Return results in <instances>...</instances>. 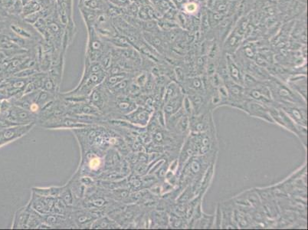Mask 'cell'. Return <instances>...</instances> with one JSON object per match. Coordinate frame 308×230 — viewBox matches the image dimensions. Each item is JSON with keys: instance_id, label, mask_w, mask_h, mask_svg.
<instances>
[{"instance_id": "obj_1", "label": "cell", "mask_w": 308, "mask_h": 230, "mask_svg": "<svg viewBox=\"0 0 308 230\" xmlns=\"http://www.w3.org/2000/svg\"><path fill=\"white\" fill-rule=\"evenodd\" d=\"M272 94L274 102L279 104H294L307 107V101L294 92L284 81L271 77L265 81Z\"/></svg>"}, {"instance_id": "obj_12", "label": "cell", "mask_w": 308, "mask_h": 230, "mask_svg": "<svg viewBox=\"0 0 308 230\" xmlns=\"http://www.w3.org/2000/svg\"><path fill=\"white\" fill-rule=\"evenodd\" d=\"M185 94L183 92L173 97L163 104V113L164 114L165 121L170 118L171 115L182 108L183 104Z\"/></svg>"}, {"instance_id": "obj_4", "label": "cell", "mask_w": 308, "mask_h": 230, "mask_svg": "<svg viewBox=\"0 0 308 230\" xmlns=\"http://www.w3.org/2000/svg\"><path fill=\"white\" fill-rule=\"evenodd\" d=\"M215 129L212 111H205L189 117V132L192 134H202Z\"/></svg>"}, {"instance_id": "obj_15", "label": "cell", "mask_w": 308, "mask_h": 230, "mask_svg": "<svg viewBox=\"0 0 308 230\" xmlns=\"http://www.w3.org/2000/svg\"><path fill=\"white\" fill-rule=\"evenodd\" d=\"M183 13L189 16H195L200 12V2L196 0H187L180 5Z\"/></svg>"}, {"instance_id": "obj_10", "label": "cell", "mask_w": 308, "mask_h": 230, "mask_svg": "<svg viewBox=\"0 0 308 230\" xmlns=\"http://www.w3.org/2000/svg\"><path fill=\"white\" fill-rule=\"evenodd\" d=\"M286 84L293 91L301 95L305 100L307 101V76L305 74H292L287 78Z\"/></svg>"}, {"instance_id": "obj_7", "label": "cell", "mask_w": 308, "mask_h": 230, "mask_svg": "<svg viewBox=\"0 0 308 230\" xmlns=\"http://www.w3.org/2000/svg\"><path fill=\"white\" fill-rule=\"evenodd\" d=\"M240 110L247 113L250 116L260 118L268 123L274 124L273 119L270 114L268 107L256 101L249 99H245L243 104L240 107Z\"/></svg>"}, {"instance_id": "obj_5", "label": "cell", "mask_w": 308, "mask_h": 230, "mask_svg": "<svg viewBox=\"0 0 308 230\" xmlns=\"http://www.w3.org/2000/svg\"><path fill=\"white\" fill-rule=\"evenodd\" d=\"M35 124L26 125H16L0 128V148L5 144L13 142L17 139L28 134L33 128Z\"/></svg>"}, {"instance_id": "obj_13", "label": "cell", "mask_w": 308, "mask_h": 230, "mask_svg": "<svg viewBox=\"0 0 308 230\" xmlns=\"http://www.w3.org/2000/svg\"><path fill=\"white\" fill-rule=\"evenodd\" d=\"M117 222L111 220L108 217H100L98 218L91 225V228L92 229H117L119 228Z\"/></svg>"}, {"instance_id": "obj_6", "label": "cell", "mask_w": 308, "mask_h": 230, "mask_svg": "<svg viewBox=\"0 0 308 230\" xmlns=\"http://www.w3.org/2000/svg\"><path fill=\"white\" fill-rule=\"evenodd\" d=\"M246 97L247 99L256 101L268 107L274 105L275 103L265 81H260L256 86L246 89Z\"/></svg>"}, {"instance_id": "obj_8", "label": "cell", "mask_w": 308, "mask_h": 230, "mask_svg": "<svg viewBox=\"0 0 308 230\" xmlns=\"http://www.w3.org/2000/svg\"><path fill=\"white\" fill-rule=\"evenodd\" d=\"M153 111L144 106H137L130 114L125 115V120L132 125L140 127H146L149 124Z\"/></svg>"}, {"instance_id": "obj_11", "label": "cell", "mask_w": 308, "mask_h": 230, "mask_svg": "<svg viewBox=\"0 0 308 230\" xmlns=\"http://www.w3.org/2000/svg\"><path fill=\"white\" fill-rule=\"evenodd\" d=\"M226 61H227V69L230 79L233 82L241 84L243 86L244 72L239 64L235 61L231 54H226Z\"/></svg>"}, {"instance_id": "obj_14", "label": "cell", "mask_w": 308, "mask_h": 230, "mask_svg": "<svg viewBox=\"0 0 308 230\" xmlns=\"http://www.w3.org/2000/svg\"><path fill=\"white\" fill-rule=\"evenodd\" d=\"M87 167L89 169V171L91 172H97L102 168V166L104 164V161L103 159L101 158L100 156L95 153H92L87 157Z\"/></svg>"}, {"instance_id": "obj_9", "label": "cell", "mask_w": 308, "mask_h": 230, "mask_svg": "<svg viewBox=\"0 0 308 230\" xmlns=\"http://www.w3.org/2000/svg\"><path fill=\"white\" fill-rule=\"evenodd\" d=\"M278 106L288 115L295 123L301 126L307 127L308 124V114L307 107L294 105V104H279Z\"/></svg>"}, {"instance_id": "obj_3", "label": "cell", "mask_w": 308, "mask_h": 230, "mask_svg": "<svg viewBox=\"0 0 308 230\" xmlns=\"http://www.w3.org/2000/svg\"><path fill=\"white\" fill-rule=\"evenodd\" d=\"M42 224V215L37 213L28 204L18 209L12 222V228L39 229Z\"/></svg>"}, {"instance_id": "obj_2", "label": "cell", "mask_w": 308, "mask_h": 230, "mask_svg": "<svg viewBox=\"0 0 308 230\" xmlns=\"http://www.w3.org/2000/svg\"><path fill=\"white\" fill-rule=\"evenodd\" d=\"M268 108L273 119L274 123L280 125L283 128L295 134L301 140L304 147L306 148L307 136H308L307 127L301 126L295 123L280 107L278 106L276 102L274 105L270 106Z\"/></svg>"}]
</instances>
